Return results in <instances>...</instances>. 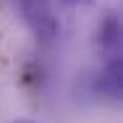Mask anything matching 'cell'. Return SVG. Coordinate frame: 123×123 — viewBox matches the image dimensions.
<instances>
[{
  "label": "cell",
  "instance_id": "obj_1",
  "mask_svg": "<svg viewBox=\"0 0 123 123\" xmlns=\"http://www.w3.org/2000/svg\"><path fill=\"white\" fill-rule=\"evenodd\" d=\"M21 16L42 45H52L66 31V11L52 0H21Z\"/></svg>",
  "mask_w": 123,
  "mask_h": 123
},
{
  "label": "cell",
  "instance_id": "obj_2",
  "mask_svg": "<svg viewBox=\"0 0 123 123\" xmlns=\"http://www.w3.org/2000/svg\"><path fill=\"white\" fill-rule=\"evenodd\" d=\"M92 94L113 107H123V55L105 58L102 68L92 79Z\"/></svg>",
  "mask_w": 123,
  "mask_h": 123
},
{
  "label": "cell",
  "instance_id": "obj_3",
  "mask_svg": "<svg viewBox=\"0 0 123 123\" xmlns=\"http://www.w3.org/2000/svg\"><path fill=\"white\" fill-rule=\"evenodd\" d=\"M97 45L105 52V58L123 55V18L115 13H105V18L97 26Z\"/></svg>",
  "mask_w": 123,
  "mask_h": 123
},
{
  "label": "cell",
  "instance_id": "obj_4",
  "mask_svg": "<svg viewBox=\"0 0 123 123\" xmlns=\"http://www.w3.org/2000/svg\"><path fill=\"white\" fill-rule=\"evenodd\" d=\"M52 3H58L63 8H89V5H94V0H52Z\"/></svg>",
  "mask_w": 123,
  "mask_h": 123
},
{
  "label": "cell",
  "instance_id": "obj_5",
  "mask_svg": "<svg viewBox=\"0 0 123 123\" xmlns=\"http://www.w3.org/2000/svg\"><path fill=\"white\" fill-rule=\"evenodd\" d=\"M11 123H37V121H29V118H16V121H11Z\"/></svg>",
  "mask_w": 123,
  "mask_h": 123
}]
</instances>
